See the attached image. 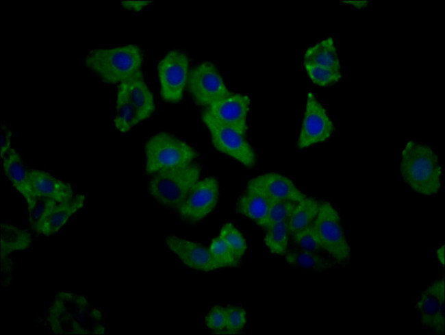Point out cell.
Listing matches in <instances>:
<instances>
[{
  "label": "cell",
  "mask_w": 445,
  "mask_h": 335,
  "mask_svg": "<svg viewBox=\"0 0 445 335\" xmlns=\"http://www.w3.org/2000/svg\"><path fill=\"white\" fill-rule=\"evenodd\" d=\"M102 314L84 295L56 293L47 309L46 321L55 334H103Z\"/></svg>",
  "instance_id": "6da1fadb"
},
{
  "label": "cell",
  "mask_w": 445,
  "mask_h": 335,
  "mask_svg": "<svg viewBox=\"0 0 445 335\" xmlns=\"http://www.w3.org/2000/svg\"><path fill=\"white\" fill-rule=\"evenodd\" d=\"M399 170L407 185L420 194L431 196L440 190L442 166L428 145L407 142L401 151Z\"/></svg>",
  "instance_id": "7a4b0ae2"
},
{
  "label": "cell",
  "mask_w": 445,
  "mask_h": 335,
  "mask_svg": "<svg viewBox=\"0 0 445 335\" xmlns=\"http://www.w3.org/2000/svg\"><path fill=\"white\" fill-rule=\"evenodd\" d=\"M143 53L136 45L114 48L94 49L86 55L87 69L102 82L108 84H120L141 71Z\"/></svg>",
  "instance_id": "3957f363"
},
{
  "label": "cell",
  "mask_w": 445,
  "mask_h": 335,
  "mask_svg": "<svg viewBox=\"0 0 445 335\" xmlns=\"http://www.w3.org/2000/svg\"><path fill=\"white\" fill-rule=\"evenodd\" d=\"M201 167L191 163L151 175L148 189L151 196L161 205L178 208L199 180Z\"/></svg>",
  "instance_id": "277c9868"
},
{
  "label": "cell",
  "mask_w": 445,
  "mask_h": 335,
  "mask_svg": "<svg viewBox=\"0 0 445 335\" xmlns=\"http://www.w3.org/2000/svg\"><path fill=\"white\" fill-rule=\"evenodd\" d=\"M144 153L145 171L149 175L188 165L198 155L190 145L167 132L151 137L145 144Z\"/></svg>",
  "instance_id": "5b68a950"
},
{
  "label": "cell",
  "mask_w": 445,
  "mask_h": 335,
  "mask_svg": "<svg viewBox=\"0 0 445 335\" xmlns=\"http://www.w3.org/2000/svg\"><path fill=\"white\" fill-rule=\"evenodd\" d=\"M312 225L322 249L340 264H346L351 256L350 247L339 214L330 203L320 202L318 214Z\"/></svg>",
  "instance_id": "8992f818"
},
{
  "label": "cell",
  "mask_w": 445,
  "mask_h": 335,
  "mask_svg": "<svg viewBox=\"0 0 445 335\" xmlns=\"http://www.w3.org/2000/svg\"><path fill=\"white\" fill-rule=\"evenodd\" d=\"M202 121L207 126L214 147L247 167H253L256 162L255 153L244 136L238 131L216 121L205 109Z\"/></svg>",
  "instance_id": "52a82bcc"
},
{
  "label": "cell",
  "mask_w": 445,
  "mask_h": 335,
  "mask_svg": "<svg viewBox=\"0 0 445 335\" xmlns=\"http://www.w3.org/2000/svg\"><path fill=\"white\" fill-rule=\"evenodd\" d=\"M186 86L195 103L206 107L232 93L209 62H201L189 71Z\"/></svg>",
  "instance_id": "ba28073f"
},
{
  "label": "cell",
  "mask_w": 445,
  "mask_h": 335,
  "mask_svg": "<svg viewBox=\"0 0 445 335\" xmlns=\"http://www.w3.org/2000/svg\"><path fill=\"white\" fill-rule=\"evenodd\" d=\"M160 94L166 102L177 103L183 95L189 74V59L182 51L171 50L157 66Z\"/></svg>",
  "instance_id": "9c48e42d"
},
{
  "label": "cell",
  "mask_w": 445,
  "mask_h": 335,
  "mask_svg": "<svg viewBox=\"0 0 445 335\" xmlns=\"http://www.w3.org/2000/svg\"><path fill=\"white\" fill-rule=\"evenodd\" d=\"M335 127L325 108L315 95L309 92L297 148L303 149L327 140L333 133Z\"/></svg>",
  "instance_id": "30bf717a"
},
{
  "label": "cell",
  "mask_w": 445,
  "mask_h": 335,
  "mask_svg": "<svg viewBox=\"0 0 445 335\" xmlns=\"http://www.w3.org/2000/svg\"><path fill=\"white\" fill-rule=\"evenodd\" d=\"M218 196L219 184L215 177L199 180L177 208L178 212L181 219L188 222H199L214 209Z\"/></svg>",
  "instance_id": "8fae6325"
},
{
  "label": "cell",
  "mask_w": 445,
  "mask_h": 335,
  "mask_svg": "<svg viewBox=\"0 0 445 335\" xmlns=\"http://www.w3.org/2000/svg\"><path fill=\"white\" fill-rule=\"evenodd\" d=\"M444 282H432L420 295L416 303L420 321L437 334L444 333Z\"/></svg>",
  "instance_id": "7c38bea8"
},
{
  "label": "cell",
  "mask_w": 445,
  "mask_h": 335,
  "mask_svg": "<svg viewBox=\"0 0 445 335\" xmlns=\"http://www.w3.org/2000/svg\"><path fill=\"white\" fill-rule=\"evenodd\" d=\"M249 96L231 93L207 107L209 114L218 122L233 128L243 136L247 131Z\"/></svg>",
  "instance_id": "4fadbf2b"
},
{
  "label": "cell",
  "mask_w": 445,
  "mask_h": 335,
  "mask_svg": "<svg viewBox=\"0 0 445 335\" xmlns=\"http://www.w3.org/2000/svg\"><path fill=\"white\" fill-rule=\"evenodd\" d=\"M246 189L258 191L270 200H288L298 202L303 194L288 177L277 173H267L250 179Z\"/></svg>",
  "instance_id": "5bb4252c"
},
{
  "label": "cell",
  "mask_w": 445,
  "mask_h": 335,
  "mask_svg": "<svg viewBox=\"0 0 445 335\" xmlns=\"http://www.w3.org/2000/svg\"><path fill=\"white\" fill-rule=\"evenodd\" d=\"M33 238L27 229L11 223H2L0 229L1 273L4 283H8L13 266V253L28 249Z\"/></svg>",
  "instance_id": "9a60e30c"
},
{
  "label": "cell",
  "mask_w": 445,
  "mask_h": 335,
  "mask_svg": "<svg viewBox=\"0 0 445 335\" xmlns=\"http://www.w3.org/2000/svg\"><path fill=\"white\" fill-rule=\"evenodd\" d=\"M167 247L189 268L209 272L218 267L209 249L200 244L175 236H168L164 239Z\"/></svg>",
  "instance_id": "2e32d148"
},
{
  "label": "cell",
  "mask_w": 445,
  "mask_h": 335,
  "mask_svg": "<svg viewBox=\"0 0 445 335\" xmlns=\"http://www.w3.org/2000/svg\"><path fill=\"white\" fill-rule=\"evenodd\" d=\"M1 160L4 175L25 200L27 211L31 210L38 198L31 184L29 169H27L21 155L14 148L12 147Z\"/></svg>",
  "instance_id": "e0dca14e"
},
{
  "label": "cell",
  "mask_w": 445,
  "mask_h": 335,
  "mask_svg": "<svg viewBox=\"0 0 445 335\" xmlns=\"http://www.w3.org/2000/svg\"><path fill=\"white\" fill-rule=\"evenodd\" d=\"M117 92L122 93L133 106L140 122L153 113L155 108L153 95L144 82L142 71L120 83Z\"/></svg>",
  "instance_id": "ac0fdd59"
},
{
  "label": "cell",
  "mask_w": 445,
  "mask_h": 335,
  "mask_svg": "<svg viewBox=\"0 0 445 335\" xmlns=\"http://www.w3.org/2000/svg\"><path fill=\"white\" fill-rule=\"evenodd\" d=\"M29 177L38 198H47L60 203L66 202L75 196L69 183L55 177L47 171L31 169Z\"/></svg>",
  "instance_id": "d6986e66"
},
{
  "label": "cell",
  "mask_w": 445,
  "mask_h": 335,
  "mask_svg": "<svg viewBox=\"0 0 445 335\" xmlns=\"http://www.w3.org/2000/svg\"><path fill=\"white\" fill-rule=\"evenodd\" d=\"M84 201V195L77 194L71 200L58 203L34 232L46 236L55 234L62 228L73 214L83 208Z\"/></svg>",
  "instance_id": "ffe728a7"
},
{
  "label": "cell",
  "mask_w": 445,
  "mask_h": 335,
  "mask_svg": "<svg viewBox=\"0 0 445 335\" xmlns=\"http://www.w3.org/2000/svg\"><path fill=\"white\" fill-rule=\"evenodd\" d=\"M303 65L340 69V62L333 38H327L309 47L303 56Z\"/></svg>",
  "instance_id": "44dd1931"
},
{
  "label": "cell",
  "mask_w": 445,
  "mask_h": 335,
  "mask_svg": "<svg viewBox=\"0 0 445 335\" xmlns=\"http://www.w3.org/2000/svg\"><path fill=\"white\" fill-rule=\"evenodd\" d=\"M270 202L264 194L246 188L238 201L237 211L259 225L265 218Z\"/></svg>",
  "instance_id": "7402d4cb"
},
{
  "label": "cell",
  "mask_w": 445,
  "mask_h": 335,
  "mask_svg": "<svg viewBox=\"0 0 445 335\" xmlns=\"http://www.w3.org/2000/svg\"><path fill=\"white\" fill-rule=\"evenodd\" d=\"M320 203L316 199L307 196L296 203L288 219L290 235L312 224L318 214Z\"/></svg>",
  "instance_id": "603a6c76"
},
{
  "label": "cell",
  "mask_w": 445,
  "mask_h": 335,
  "mask_svg": "<svg viewBox=\"0 0 445 335\" xmlns=\"http://www.w3.org/2000/svg\"><path fill=\"white\" fill-rule=\"evenodd\" d=\"M286 261L292 266L317 272L327 271L333 266L331 260L322 256L318 252L303 249L288 253Z\"/></svg>",
  "instance_id": "cb8c5ba5"
},
{
  "label": "cell",
  "mask_w": 445,
  "mask_h": 335,
  "mask_svg": "<svg viewBox=\"0 0 445 335\" xmlns=\"http://www.w3.org/2000/svg\"><path fill=\"white\" fill-rule=\"evenodd\" d=\"M264 242L270 251L277 255H284L288 249L290 235L288 220L273 224L266 229Z\"/></svg>",
  "instance_id": "d4e9b609"
},
{
  "label": "cell",
  "mask_w": 445,
  "mask_h": 335,
  "mask_svg": "<svg viewBox=\"0 0 445 335\" xmlns=\"http://www.w3.org/2000/svg\"><path fill=\"white\" fill-rule=\"evenodd\" d=\"M138 123L140 121L133 106L122 93L117 92L114 118L115 127L120 132H126Z\"/></svg>",
  "instance_id": "484cf974"
},
{
  "label": "cell",
  "mask_w": 445,
  "mask_h": 335,
  "mask_svg": "<svg viewBox=\"0 0 445 335\" xmlns=\"http://www.w3.org/2000/svg\"><path fill=\"white\" fill-rule=\"evenodd\" d=\"M296 203L288 200H271L267 214L259 226L266 229L273 224L288 220Z\"/></svg>",
  "instance_id": "4316f807"
},
{
  "label": "cell",
  "mask_w": 445,
  "mask_h": 335,
  "mask_svg": "<svg viewBox=\"0 0 445 335\" xmlns=\"http://www.w3.org/2000/svg\"><path fill=\"white\" fill-rule=\"evenodd\" d=\"M219 237L227 245L236 258L240 261L246 250V240L241 232L231 223H225Z\"/></svg>",
  "instance_id": "83f0119b"
},
{
  "label": "cell",
  "mask_w": 445,
  "mask_h": 335,
  "mask_svg": "<svg viewBox=\"0 0 445 335\" xmlns=\"http://www.w3.org/2000/svg\"><path fill=\"white\" fill-rule=\"evenodd\" d=\"M209 250L218 269L234 267L240 263V260L219 236L212 240Z\"/></svg>",
  "instance_id": "f1b7e54d"
},
{
  "label": "cell",
  "mask_w": 445,
  "mask_h": 335,
  "mask_svg": "<svg viewBox=\"0 0 445 335\" xmlns=\"http://www.w3.org/2000/svg\"><path fill=\"white\" fill-rule=\"evenodd\" d=\"M304 68L311 81L321 87L331 86L342 77L340 69L313 65H304Z\"/></svg>",
  "instance_id": "f546056e"
},
{
  "label": "cell",
  "mask_w": 445,
  "mask_h": 335,
  "mask_svg": "<svg viewBox=\"0 0 445 335\" xmlns=\"http://www.w3.org/2000/svg\"><path fill=\"white\" fill-rule=\"evenodd\" d=\"M58 203H59L47 198H38L35 206L27 211V222L30 227L35 231Z\"/></svg>",
  "instance_id": "4dcf8cb0"
},
{
  "label": "cell",
  "mask_w": 445,
  "mask_h": 335,
  "mask_svg": "<svg viewBox=\"0 0 445 335\" xmlns=\"http://www.w3.org/2000/svg\"><path fill=\"white\" fill-rule=\"evenodd\" d=\"M225 308L226 325L222 334L239 333L246 323V310L240 306H227Z\"/></svg>",
  "instance_id": "1f68e13d"
},
{
  "label": "cell",
  "mask_w": 445,
  "mask_h": 335,
  "mask_svg": "<svg viewBox=\"0 0 445 335\" xmlns=\"http://www.w3.org/2000/svg\"><path fill=\"white\" fill-rule=\"evenodd\" d=\"M292 236L295 243L301 249L315 252H318L320 249H322L312 224L296 232Z\"/></svg>",
  "instance_id": "d6a6232c"
},
{
  "label": "cell",
  "mask_w": 445,
  "mask_h": 335,
  "mask_svg": "<svg viewBox=\"0 0 445 335\" xmlns=\"http://www.w3.org/2000/svg\"><path fill=\"white\" fill-rule=\"evenodd\" d=\"M205 323L212 331L222 334L226 325L225 308L218 305L213 306L207 314Z\"/></svg>",
  "instance_id": "836d02e7"
},
{
  "label": "cell",
  "mask_w": 445,
  "mask_h": 335,
  "mask_svg": "<svg viewBox=\"0 0 445 335\" xmlns=\"http://www.w3.org/2000/svg\"><path fill=\"white\" fill-rule=\"evenodd\" d=\"M1 158L12 148L11 138L12 132L10 127L5 123L1 124Z\"/></svg>",
  "instance_id": "e575fe53"
},
{
  "label": "cell",
  "mask_w": 445,
  "mask_h": 335,
  "mask_svg": "<svg viewBox=\"0 0 445 335\" xmlns=\"http://www.w3.org/2000/svg\"><path fill=\"white\" fill-rule=\"evenodd\" d=\"M150 3L151 1H123L121 5L127 10L140 11Z\"/></svg>",
  "instance_id": "d590c367"
},
{
  "label": "cell",
  "mask_w": 445,
  "mask_h": 335,
  "mask_svg": "<svg viewBox=\"0 0 445 335\" xmlns=\"http://www.w3.org/2000/svg\"><path fill=\"white\" fill-rule=\"evenodd\" d=\"M436 256L439 262L444 265V247H440L436 252Z\"/></svg>",
  "instance_id": "8d00e7d4"
}]
</instances>
